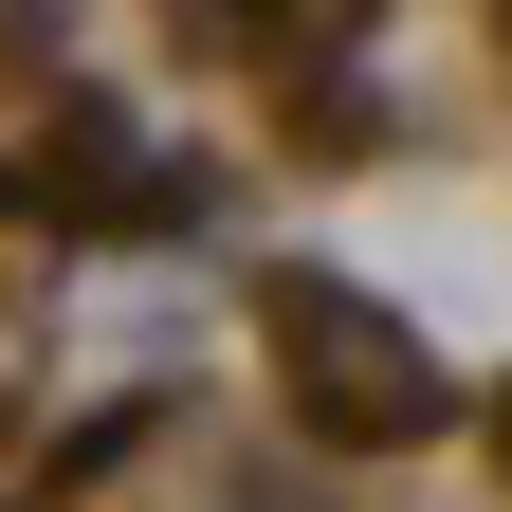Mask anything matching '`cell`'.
Masks as SVG:
<instances>
[{"mask_svg":"<svg viewBox=\"0 0 512 512\" xmlns=\"http://www.w3.org/2000/svg\"><path fill=\"white\" fill-rule=\"evenodd\" d=\"M293 330H311V348H330V384H311V403H330L348 439H384V421H403V403H421V384H403V348H384V330H366V311H348V293H293Z\"/></svg>","mask_w":512,"mask_h":512,"instance_id":"1","label":"cell"}]
</instances>
